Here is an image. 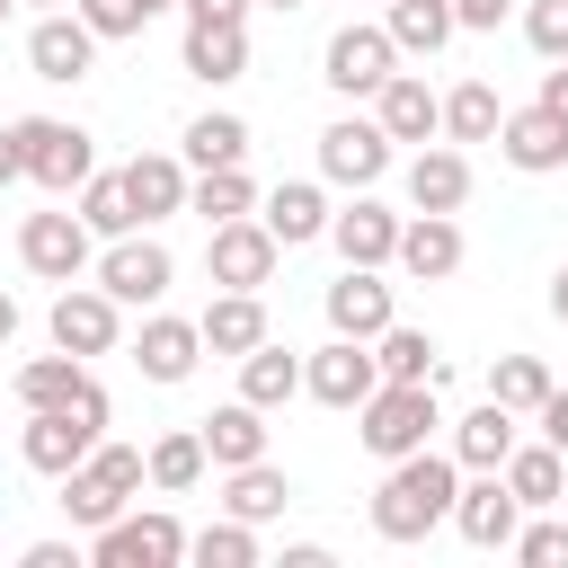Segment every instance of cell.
I'll list each match as a JSON object with an SVG mask.
<instances>
[{"label":"cell","instance_id":"1","mask_svg":"<svg viewBox=\"0 0 568 568\" xmlns=\"http://www.w3.org/2000/svg\"><path fill=\"white\" fill-rule=\"evenodd\" d=\"M453 488H462V462L453 453H435V444L399 453L382 470V488H373V532L382 541H426L435 524H453Z\"/></svg>","mask_w":568,"mask_h":568},{"label":"cell","instance_id":"2","mask_svg":"<svg viewBox=\"0 0 568 568\" xmlns=\"http://www.w3.org/2000/svg\"><path fill=\"white\" fill-rule=\"evenodd\" d=\"M435 426H444V417H435V382H382V390L355 408V444H364L373 462H399V453H417Z\"/></svg>","mask_w":568,"mask_h":568},{"label":"cell","instance_id":"3","mask_svg":"<svg viewBox=\"0 0 568 568\" xmlns=\"http://www.w3.org/2000/svg\"><path fill=\"white\" fill-rule=\"evenodd\" d=\"M9 133H18V178L53 186V195H71V186H80V178L98 169L89 133H80V124H62V115H18Z\"/></svg>","mask_w":568,"mask_h":568},{"label":"cell","instance_id":"4","mask_svg":"<svg viewBox=\"0 0 568 568\" xmlns=\"http://www.w3.org/2000/svg\"><path fill=\"white\" fill-rule=\"evenodd\" d=\"M89 559L98 568H178L186 559V524L178 515H115V524H98V541H89Z\"/></svg>","mask_w":568,"mask_h":568},{"label":"cell","instance_id":"5","mask_svg":"<svg viewBox=\"0 0 568 568\" xmlns=\"http://www.w3.org/2000/svg\"><path fill=\"white\" fill-rule=\"evenodd\" d=\"M115 337H124V302L106 293V284H62L53 293V346L62 355H115Z\"/></svg>","mask_w":568,"mask_h":568},{"label":"cell","instance_id":"6","mask_svg":"<svg viewBox=\"0 0 568 568\" xmlns=\"http://www.w3.org/2000/svg\"><path fill=\"white\" fill-rule=\"evenodd\" d=\"M302 390L320 408H364L382 390V364H373V337H328L320 355H302Z\"/></svg>","mask_w":568,"mask_h":568},{"label":"cell","instance_id":"7","mask_svg":"<svg viewBox=\"0 0 568 568\" xmlns=\"http://www.w3.org/2000/svg\"><path fill=\"white\" fill-rule=\"evenodd\" d=\"M275 231L257 222V213H231V222H213V248H204V275L213 284H231V293H257L266 275H275Z\"/></svg>","mask_w":568,"mask_h":568},{"label":"cell","instance_id":"8","mask_svg":"<svg viewBox=\"0 0 568 568\" xmlns=\"http://www.w3.org/2000/svg\"><path fill=\"white\" fill-rule=\"evenodd\" d=\"M390 62H399V44H390L382 27H337L328 53H320V80H328L337 98H373V89L390 80Z\"/></svg>","mask_w":568,"mask_h":568},{"label":"cell","instance_id":"9","mask_svg":"<svg viewBox=\"0 0 568 568\" xmlns=\"http://www.w3.org/2000/svg\"><path fill=\"white\" fill-rule=\"evenodd\" d=\"M18 257H27V275H44V284H80V266H89V222H80V213H27V222H18Z\"/></svg>","mask_w":568,"mask_h":568},{"label":"cell","instance_id":"10","mask_svg":"<svg viewBox=\"0 0 568 568\" xmlns=\"http://www.w3.org/2000/svg\"><path fill=\"white\" fill-rule=\"evenodd\" d=\"M453 524H462L470 550H506L515 524H524V497H515L497 470H470V488H453Z\"/></svg>","mask_w":568,"mask_h":568},{"label":"cell","instance_id":"11","mask_svg":"<svg viewBox=\"0 0 568 568\" xmlns=\"http://www.w3.org/2000/svg\"><path fill=\"white\" fill-rule=\"evenodd\" d=\"M27 62H36V80H89V62H98V27H89L80 9H44L36 36H27Z\"/></svg>","mask_w":568,"mask_h":568},{"label":"cell","instance_id":"12","mask_svg":"<svg viewBox=\"0 0 568 568\" xmlns=\"http://www.w3.org/2000/svg\"><path fill=\"white\" fill-rule=\"evenodd\" d=\"M390 169V133L373 124V115H337L328 133H320V178H337V186H373Z\"/></svg>","mask_w":568,"mask_h":568},{"label":"cell","instance_id":"13","mask_svg":"<svg viewBox=\"0 0 568 568\" xmlns=\"http://www.w3.org/2000/svg\"><path fill=\"white\" fill-rule=\"evenodd\" d=\"M169 275H178V266H169V248H160V240H142V231L106 240V257H98V284H106L115 302H142V311L169 293Z\"/></svg>","mask_w":568,"mask_h":568},{"label":"cell","instance_id":"14","mask_svg":"<svg viewBox=\"0 0 568 568\" xmlns=\"http://www.w3.org/2000/svg\"><path fill=\"white\" fill-rule=\"evenodd\" d=\"M89 444H98V426H89L80 408H27V435H18L27 470L62 479V470H80V462H89Z\"/></svg>","mask_w":568,"mask_h":568},{"label":"cell","instance_id":"15","mask_svg":"<svg viewBox=\"0 0 568 568\" xmlns=\"http://www.w3.org/2000/svg\"><path fill=\"white\" fill-rule=\"evenodd\" d=\"M497 160L524 169V178H550V169H568V124H559L550 106H515V115L497 124Z\"/></svg>","mask_w":568,"mask_h":568},{"label":"cell","instance_id":"16","mask_svg":"<svg viewBox=\"0 0 568 568\" xmlns=\"http://www.w3.org/2000/svg\"><path fill=\"white\" fill-rule=\"evenodd\" d=\"M390 266H399V275H417V284H444V275L462 266V222H453V213H408V222H399Z\"/></svg>","mask_w":568,"mask_h":568},{"label":"cell","instance_id":"17","mask_svg":"<svg viewBox=\"0 0 568 568\" xmlns=\"http://www.w3.org/2000/svg\"><path fill=\"white\" fill-rule=\"evenodd\" d=\"M320 311H328V328H337V337H382V328L399 320V311H390V284H382L373 266H346V275L320 293Z\"/></svg>","mask_w":568,"mask_h":568},{"label":"cell","instance_id":"18","mask_svg":"<svg viewBox=\"0 0 568 568\" xmlns=\"http://www.w3.org/2000/svg\"><path fill=\"white\" fill-rule=\"evenodd\" d=\"M373 124H382L390 142H426V133H444V98H435L417 71H390V80L373 89Z\"/></svg>","mask_w":568,"mask_h":568},{"label":"cell","instance_id":"19","mask_svg":"<svg viewBox=\"0 0 568 568\" xmlns=\"http://www.w3.org/2000/svg\"><path fill=\"white\" fill-rule=\"evenodd\" d=\"M328 240H337V257H346V266H390V248H399V213H390V204H373V195L355 186V204H346V213H328Z\"/></svg>","mask_w":568,"mask_h":568},{"label":"cell","instance_id":"20","mask_svg":"<svg viewBox=\"0 0 568 568\" xmlns=\"http://www.w3.org/2000/svg\"><path fill=\"white\" fill-rule=\"evenodd\" d=\"M408 204H417V213H462V204H470V160H462V142H426V151L408 160Z\"/></svg>","mask_w":568,"mask_h":568},{"label":"cell","instance_id":"21","mask_svg":"<svg viewBox=\"0 0 568 568\" xmlns=\"http://www.w3.org/2000/svg\"><path fill=\"white\" fill-rule=\"evenodd\" d=\"M124 195H133L142 222L186 213V160H178V151H133V160H124Z\"/></svg>","mask_w":568,"mask_h":568},{"label":"cell","instance_id":"22","mask_svg":"<svg viewBox=\"0 0 568 568\" xmlns=\"http://www.w3.org/2000/svg\"><path fill=\"white\" fill-rule=\"evenodd\" d=\"M195 337H204V355H231V364H240V355H248V346L266 337V302H257V293H231V284H222V293L204 302Z\"/></svg>","mask_w":568,"mask_h":568},{"label":"cell","instance_id":"23","mask_svg":"<svg viewBox=\"0 0 568 568\" xmlns=\"http://www.w3.org/2000/svg\"><path fill=\"white\" fill-rule=\"evenodd\" d=\"M195 355H204L195 320H169V311H151V320H142V337H133L142 382H186V373H195Z\"/></svg>","mask_w":568,"mask_h":568},{"label":"cell","instance_id":"24","mask_svg":"<svg viewBox=\"0 0 568 568\" xmlns=\"http://www.w3.org/2000/svg\"><path fill=\"white\" fill-rule=\"evenodd\" d=\"M195 435H204V462H213V470H240V462H266V408H248V399H231V408H213V417H195Z\"/></svg>","mask_w":568,"mask_h":568},{"label":"cell","instance_id":"25","mask_svg":"<svg viewBox=\"0 0 568 568\" xmlns=\"http://www.w3.org/2000/svg\"><path fill=\"white\" fill-rule=\"evenodd\" d=\"M186 71H195L204 89L240 80V71H248V27H231V18H186Z\"/></svg>","mask_w":568,"mask_h":568},{"label":"cell","instance_id":"26","mask_svg":"<svg viewBox=\"0 0 568 568\" xmlns=\"http://www.w3.org/2000/svg\"><path fill=\"white\" fill-rule=\"evenodd\" d=\"M266 231H275V248H302V240H328V195L311 186V178H284L275 195H266V213H257Z\"/></svg>","mask_w":568,"mask_h":568},{"label":"cell","instance_id":"27","mask_svg":"<svg viewBox=\"0 0 568 568\" xmlns=\"http://www.w3.org/2000/svg\"><path fill=\"white\" fill-rule=\"evenodd\" d=\"M293 506V479L275 470V462H240V470H222V515H240V524H275Z\"/></svg>","mask_w":568,"mask_h":568},{"label":"cell","instance_id":"28","mask_svg":"<svg viewBox=\"0 0 568 568\" xmlns=\"http://www.w3.org/2000/svg\"><path fill=\"white\" fill-rule=\"evenodd\" d=\"M293 390H302V355L275 346V337H257V346L240 355V399H248V408H284Z\"/></svg>","mask_w":568,"mask_h":568},{"label":"cell","instance_id":"29","mask_svg":"<svg viewBox=\"0 0 568 568\" xmlns=\"http://www.w3.org/2000/svg\"><path fill=\"white\" fill-rule=\"evenodd\" d=\"M497 479H506L524 506H559V488H568V453H559V444H524V435H515V453L497 462Z\"/></svg>","mask_w":568,"mask_h":568},{"label":"cell","instance_id":"30","mask_svg":"<svg viewBox=\"0 0 568 568\" xmlns=\"http://www.w3.org/2000/svg\"><path fill=\"white\" fill-rule=\"evenodd\" d=\"M515 453V408H497V399H479L462 426H453V462L462 470H497Z\"/></svg>","mask_w":568,"mask_h":568},{"label":"cell","instance_id":"31","mask_svg":"<svg viewBox=\"0 0 568 568\" xmlns=\"http://www.w3.org/2000/svg\"><path fill=\"white\" fill-rule=\"evenodd\" d=\"M80 222H89V240L142 231V213H133V195H124V169H89V178H80Z\"/></svg>","mask_w":568,"mask_h":568},{"label":"cell","instance_id":"32","mask_svg":"<svg viewBox=\"0 0 568 568\" xmlns=\"http://www.w3.org/2000/svg\"><path fill=\"white\" fill-rule=\"evenodd\" d=\"M382 36H390L399 53H444V44L462 36V27H453V0H390Z\"/></svg>","mask_w":568,"mask_h":568},{"label":"cell","instance_id":"33","mask_svg":"<svg viewBox=\"0 0 568 568\" xmlns=\"http://www.w3.org/2000/svg\"><path fill=\"white\" fill-rule=\"evenodd\" d=\"M142 470H151V488H160V497H186L213 462H204V435H195V426H178V435H160V444L142 453Z\"/></svg>","mask_w":568,"mask_h":568},{"label":"cell","instance_id":"34","mask_svg":"<svg viewBox=\"0 0 568 568\" xmlns=\"http://www.w3.org/2000/svg\"><path fill=\"white\" fill-rule=\"evenodd\" d=\"M373 364H382V382H444L435 337H426V328H399V320L373 337Z\"/></svg>","mask_w":568,"mask_h":568},{"label":"cell","instance_id":"35","mask_svg":"<svg viewBox=\"0 0 568 568\" xmlns=\"http://www.w3.org/2000/svg\"><path fill=\"white\" fill-rule=\"evenodd\" d=\"M80 382H89V364H80V355H62V346H53V355H36V364H18V399H27V408H71V399H80Z\"/></svg>","mask_w":568,"mask_h":568},{"label":"cell","instance_id":"36","mask_svg":"<svg viewBox=\"0 0 568 568\" xmlns=\"http://www.w3.org/2000/svg\"><path fill=\"white\" fill-rule=\"evenodd\" d=\"M488 399L515 408V417H532V408L550 399V364H541V355H497V364H488Z\"/></svg>","mask_w":568,"mask_h":568},{"label":"cell","instance_id":"37","mask_svg":"<svg viewBox=\"0 0 568 568\" xmlns=\"http://www.w3.org/2000/svg\"><path fill=\"white\" fill-rule=\"evenodd\" d=\"M497 124H506V106H497L488 80H462V89L444 98V133H453V142H497Z\"/></svg>","mask_w":568,"mask_h":568},{"label":"cell","instance_id":"38","mask_svg":"<svg viewBox=\"0 0 568 568\" xmlns=\"http://www.w3.org/2000/svg\"><path fill=\"white\" fill-rule=\"evenodd\" d=\"M248 160V124L240 115H195L186 124V169H240Z\"/></svg>","mask_w":568,"mask_h":568},{"label":"cell","instance_id":"39","mask_svg":"<svg viewBox=\"0 0 568 568\" xmlns=\"http://www.w3.org/2000/svg\"><path fill=\"white\" fill-rule=\"evenodd\" d=\"M248 204H257L248 169H195V178H186V213H204V222H231V213H248Z\"/></svg>","mask_w":568,"mask_h":568},{"label":"cell","instance_id":"40","mask_svg":"<svg viewBox=\"0 0 568 568\" xmlns=\"http://www.w3.org/2000/svg\"><path fill=\"white\" fill-rule=\"evenodd\" d=\"M186 559H195V568H257V532H248L240 515H222V524L186 532Z\"/></svg>","mask_w":568,"mask_h":568},{"label":"cell","instance_id":"41","mask_svg":"<svg viewBox=\"0 0 568 568\" xmlns=\"http://www.w3.org/2000/svg\"><path fill=\"white\" fill-rule=\"evenodd\" d=\"M62 515H71L80 532H98V524H115V515H124V497H115V488L80 462V470H62Z\"/></svg>","mask_w":568,"mask_h":568},{"label":"cell","instance_id":"42","mask_svg":"<svg viewBox=\"0 0 568 568\" xmlns=\"http://www.w3.org/2000/svg\"><path fill=\"white\" fill-rule=\"evenodd\" d=\"M89 470H98V479H106V488H115L124 506H133V488L151 479V470H142V444H106V435L89 444Z\"/></svg>","mask_w":568,"mask_h":568},{"label":"cell","instance_id":"43","mask_svg":"<svg viewBox=\"0 0 568 568\" xmlns=\"http://www.w3.org/2000/svg\"><path fill=\"white\" fill-rule=\"evenodd\" d=\"M524 44H532L541 62H568V0H532V9H524Z\"/></svg>","mask_w":568,"mask_h":568},{"label":"cell","instance_id":"44","mask_svg":"<svg viewBox=\"0 0 568 568\" xmlns=\"http://www.w3.org/2000/svg\"><path fill=\"white\" fill-rule=\"evenodd\" d=\"M524 568H568V524H515V541H506Z\"/></svg>","mask_w":568,"mask_h":568},{"label":"cell","instance_id":"45","mask_svg":"<svg viewBox=\"0 0 568 568\" xmlns=\"http://www.w3.org/2000/svg\"><path fill=\"white\" fill-rule=\"evenodd\" d=\"M71 9L98 27V44H106V36H142V27H151V18H142V0H71Z\"/></svg>","mask_w":568,"mask_h":568},{"label":"cell","instance_id":"46","mask_svg":"<svg viewBox=\"0 0 568 568\" xmlns=\"http://www.w3.org/2000/svg\"><path fill=\"white\" fill-rule=\"evenodd\" d=\"M506 9H515V0H453V27H462V36H497Z\"/></svg>","mask_w":568,"mask_h":568},{"label":"cell","instance_id":"47","mask_svg":"<svg viewBox=\"0 0 568 568\" xmlns=\"http://www.w3.org/2000/svg\"><path fill=\"white\" fill-rule=\"evenodd\" d=\"M532 417H541V444H559V453H568V390H559V382H550V399H541Z\"/></svg>","mask_w":568,"mask_h":568},{"label":"cell","instance_id":"48","mask_svg":"<svg viewBox=\"0 0 568 568\" xmlns=\"http://www.w3.org/2000/svg\"><path fill=\"white\" fill-rule=\"evenodd\" d=\"M532 106H550V115L568 124V62H550V71H541V98H532Z\"/></svg>","mask_w":568,"mask_h":568},{"label":"cell","instance_id":"49","mask_svg":"<svg viewBox=\"0 0 568 568\" xmlns=\"http://www.w3.org/2000/svg\"><path fill=\"white\" fill-rule=\"evenodd\" d=\"M27 568H80L71 541H27Z\"/></svg>","mask_w":568,"mask_h":568},{"label":"cell","instance_id":"50","mask_svg":"<svg viewBox=\"0 0 568 568\" xmlns=\"http://www.w3.org/2000/svg\"><path fill=\"white\" fill-rule=\"evenodd\" d=\"M186 18H231V27H248V0H178Z\"/></svg>","mask_w":568,"mask_h":568},{"label":"cell","instance_id":"51","mask_svg":"<svg viewBox=\"0 0 568 568\" xmlns=\"http://www.w3.org/2000/svg\"><path fill=\"white\" fill-rule=\"evenodd\" d=\"M0 186H18V133H0Z\"/></svg>","mask_w":568,"mask_h":568},{"label":"cell","instance_id":"52","mask_svg":"<svg viewBox=\"0 0 568 568\" xmlns=\"http://www.w3.org/2000/svg\"><path fill=\"white\" fill-rule=\"evenodd\" d=\"M550 320H559V328H568V266H559V275H550Z\"/></svg>","mask_w":568,"mask_h":568},{"label":"cell","instance_id":"53","mask_svg":"<svg viewBox=\"0 0 568 568\" xmlns=\"http://www.w3.org/2000/svg\"><path fill=\"white\" fill-rule=\"evenodd\" d=\"M9 337H18V302L0 293V346H9Z\"/></svg>","mask_w":568,"mask_h":568},{"label":"cell","instance_id":"54","mask_svg":"<svg viewBox=\"0 0 568 568\" xmlns=\"http://www.w3.org/2000/svg\"><path fill=\"white\" fill-rule=\"evenodd\" d=\"M160 9H178V0H142V18H160Z\"/></svg>","mask_w":568,"mask_h":568},{"label":"cell","instance_id":"55","mask_svg":"<svg viewBox=\"0 0 568 568\" xmlns=\"http://www.w3.org/2000/svg\"><path fill=\"white\" fill-rule=\"evenodd\" d=\"M266 9H302V0H266Z\"/></svg>","mask_w":568,"mask_h":568},{"label":"cell","instance_id":"56","mask_svg":"<svg viewBox=\"0 0 568 568\" xmlns=\"http://www.w3.org/2000/svg\"><path fill=\"white\" fill-rule=\"evenodd\" d=\"M559 515H568V488H559Z\"/></svg>","mask_w":568,"mask_h":568},{"label":"cell","instance_id":"57","mask_svg":"<svg viewBox=\"0 0 568 568\" xmlns=\"http://www.w3.org/2000/svg\"><path fill=\"white\" fill-rule=\"evenodd\" d=\"M9 9H18V0H0V18H9Z\"/></svg>","mask_w":568,"mask_h":568},{"label":"cell","instance_id":"58","mask_svg":"<svg viewBox=\"0 0 568 568\" xmlns=\"http://www.w3.org/2000/svg\"><path fill=\"white\" fill-rule=\"evenodd\" d=\"M36 9H62V0H36Z\"/></svg>","mask_w":568,"mask_h":568}]
</instances>
